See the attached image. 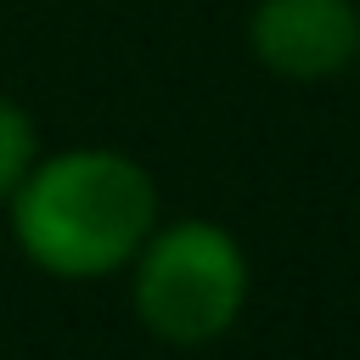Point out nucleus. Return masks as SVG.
Segmentation results:
<instances>
[{"label": "nucleus", "mask_w": 360, "mask_h": 360, "mask_svg": "<svg viewBox=\"0 0 360 360\" xmlns=\"http://www.w3.org/2000/svg\"><path fill=\"white\" fill-rule=\"evenodd\" d=\"M158 225L152 174L107 146L39 158L11 191L17 248L56 281H101L124 270Z\"/></svg>", "instance_id": "f257e3e1"}, {"label": "nucleus", "mask_w": 360, "mask_h": 360, "mask_svg": "<svg viewBox=\"0 0 360 360\" xmlns=\"http://www.w3.org/2000/svg\"><path fill=\"white\" fill-rule=\"evenodd\" d=\"M135 264V315L152 338L197 349L236 326L248 304V253L214 219L152 225Z\"/></svg>", "instance_id": "f03ea898"}, {"label": "nucleus", "mask_w": 360, "mask_h": 360, "mask_svg": "<svg viewBox=\"0 0 360 360\" xmlns=\"http://www.w3.org/2000/svg\"><path fill=\"white\" fill-rule=\"evenodd\" d=\"M253 56L298 84L332 79L360 56V6L354 0H259L248 17Z\"/></svg>", "instance_id": "7ed1b4c3"}, {"label": "nucleus", "mask_w": 360, "mask_h": 360, "mask_svg": "<svg viewBox=\"0 0 360 360\" xmlns=\"http://www.w3.org/2000/svg\"><path fill=\"white\" fill-rule=\"evenodd\" d=\"M39 163V135H34V118L0 96V197H11L22 186V174Z\"/></svg>", "instance_id": "20e7f679"}]
</instances>
